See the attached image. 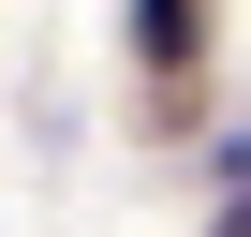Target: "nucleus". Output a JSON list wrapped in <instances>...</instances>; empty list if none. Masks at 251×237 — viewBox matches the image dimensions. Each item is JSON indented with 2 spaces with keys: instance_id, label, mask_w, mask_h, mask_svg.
I'll use <instances>...</instances> for the list:
<instances>
[{
  "instance_id": "nucleus-1",
  "label": "nucleus",
  "mask_w": 251,
  "mask_h": 237,
  "mask_svg": "<svg viewBox=\"0 0 251 237\" xmlns=\"http://www.w3.org/2000/svg\"><path fill=\"white\" fill-rule=\"evenodd\" d=\"M133 45H148V74H192L207 15H192V0H133Z\"/></svg>"
}]
</instances>
